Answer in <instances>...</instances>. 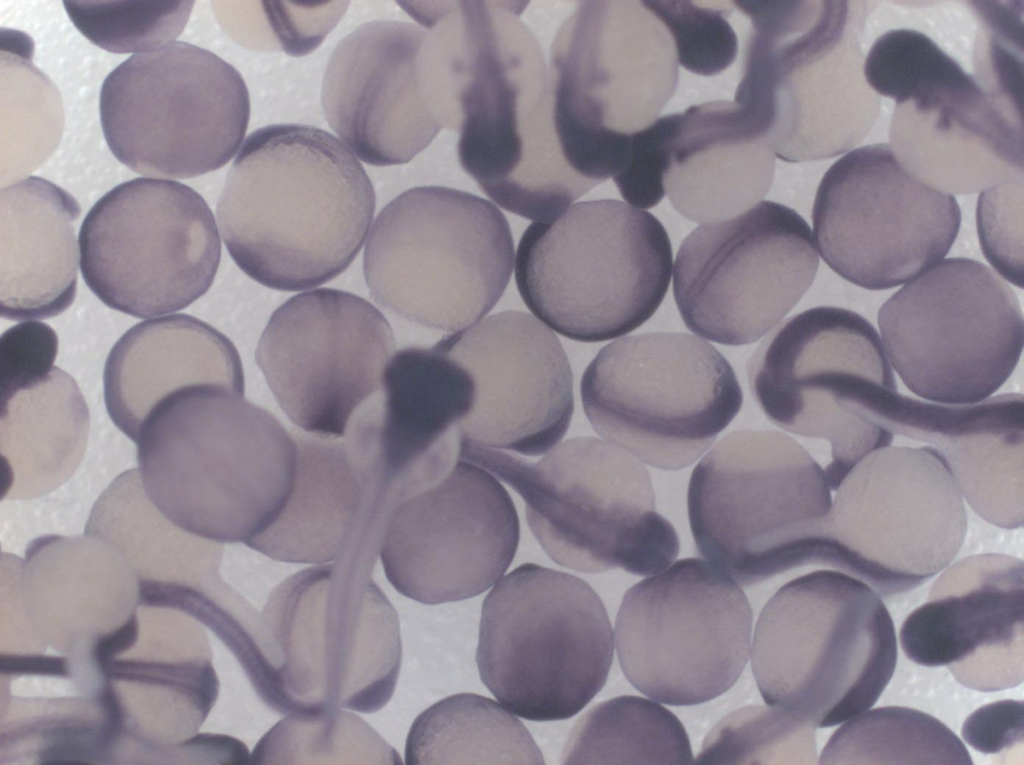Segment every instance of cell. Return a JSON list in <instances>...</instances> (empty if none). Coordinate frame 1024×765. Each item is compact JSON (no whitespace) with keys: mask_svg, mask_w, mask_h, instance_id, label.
<instances>
[{"mask_svg":"<svg viewBox=\"0 0 1024 765\" xmlns=\"http://www.w3.org/2000/svg\"><path fill=\"white\" fill-rule=\"evenodd\" d=\"M85 283L137 318L185 309L212 285L221 258L214 215L193 188L138 177L103 195L79 233Z\"/></svg>","mask_w":1024,"mask_h":765,"instance_id":"20","label":"cell"},{"mask_svg":"<svg viewBox=\"0 0 1024 765\" xmlns=\"http://www.w3.org/2000/svg\"><path fill=\"white\" fill-rule=\"evenodd\" d=\"M564 764H691L683 724L670 710L639 696H619L589 710L573 727Z\"/></svg>","mask_w":1024,"mask_h":765,"instance_id":"36","label":"cell"},{"mask_svg":"<svg viewBox=\"0 0 1024 765\" xmlns=\"http://www.w3.org/2000/svg\"><path fill=\"white\" fill-rule=\"evenodd\" d=\"M251 764H402L368 723L340 708L288 715L256 744Z\"/></svg>","mask_w":1024,"mask_h":765,"instance_id":"38","label":"cell"},{"mask_svg":"<svg viewBox=\"0 0 1024 765\" xmlns=\"http://www.w3.org/2000/svg\"><path fill=\"white\" fill-rule=\"evenodd\" d=\"M208 384L244 393L242 363L224 334L188 314L131 327L112 347L103 372L107 412L134 442L159 403L186 387Z\"/></svg>","mask_w":1024,"mask_h":765,"instance_id":"30","label":"cell"},{"mask_svg":"<svg viewBox=\"0 0 1024 765\" xmlns=\"http://www.w3.org/2000/svg\"><path fill=\"white\" fill-rule=\"evenodd\" d=\"M293 487L276 521L246 545L279 561H336L354 536L366 502L363 467L344 437L295 430Z\"/></svg>","mask_w":1024,"mask_h":765,"instance_id":"32","label":"cell"},{"mask_svg":"<svg viewBox=\"0 0 1024 765\" xmlns=\"http://www.w3.org/2000/svg\"><path fill=\"white\" fill-rule=\"evenodd\" d=\"M813 238L839 276L869 290L897 287L939 262L960 228L955 197L909 174L888 144L862 146L824 174Z\"/></svg>","mask_w":1024,"mask_h":765,"instance_id":"22","label":"cell"},{"mask_svg":"<svg viewBox=\"0 0 1024 765\" xmlns=\"http://www.w3.org/2000/svg\"><path fill=\"white\" fill-rule=\"evenodd\" d=\"M670 33L678 63L702 76H713L736 59L738 40L727 18L733 1L644 0Z\"/></svg>","mask_w":1024,"mask_h":765,"instance_id":"41","label":"cell"},{"mask_svg":"<svg viewBox=\"0 0 1024 765\" xmlns=\"http://www.w3.org/2000/svg\"><path fill=\"white\" fill-rule=\"evenodd\" d=\"M436 344L473 384L462 440L538 456L564 437L574 409L573 374L558 337L539 319L502 311Z\"/></svg>","mask_w":1024,"mask_h":765,"instance_id":"25","label":"cell"},{"mask_svg":"<svg viewBox=\"0 0 1024 765\" xmlns=\"http://www.w3.org/2000/svg\"><path fill=\"white\" fill-rule=\"evenodd\" d=\"M193 1H64L70 20L90 42L112 53L147 52L184 30Z\"/></svg>","mask_w":1024,"mask_h":765,"instance_id":"40","label":"cell"},{"mask_svg":"<svg viewBox=\"0 0 1024 765\" xmlns=\"http://www.w3.org/2000/svg\"><path fill=\"white\" fill-rule=\"evenodd\" d=\"M370 572L336 560L291 575L270 594L261 614L281 714L372 713L390 700L401 665L399 622Z\"/></svg>","mask_w":1024,"mask_h":765,"instance_id":"8","label":"cell"},{"mask_svg":"<svg viewBox=\"0 0 1024 765\" xmlns=\"http://www.w3.org/2000/svg\"><path fill=\"white\" fill-rule=\"evenodd\" d=\"M753 613L735 580L686 558L624 595L615 622L618 660L642 694L674 706L729 690L749 657Z\"/></svg>","mask_w":1024,"mask_h":765,"instance_id":"19","label":"cell"},{"mask_svg":"<svg viewBox=\"0 0 1024 765\" xmlns=\"http://www.w3.org/2000/svg\"><path fill=\"white\" fill-rule=\"evenodd\" d=\"M1023 624V561L977 554L946 567L904 620L900 644L916 664L946 666L965 687L1000 691L1023 682Z\"/></svg>","mask_w":1024,"mask_h":765,"instance_id":"26","label":"cell"},{"mask_svg":"<svg viewBox=\"0 0 1024 765\" xmlns=\"http://www.w3.org/2000/svg\"><path fill=\"white\" fill-rule=\"evenodd\" d=\"M150 501L138 469L117 476L93 505L85 533L125 553L142 572L152 567L190 568L217 574L222 546L186 533Z\"/></svg>","mask_w":1024,"mask_h":765,"instance_id":"35","label":"cell"},{"mask_svg":"<svg viewBox=\"0 0 1024 765\" xmlns=\"http://www.w3.org/2000/svg\"><path fill=\"white\" fill-rule=\"evenodd\" d=\"M89 423L77 383L57 366L1 393L2 498L43 496L68 480L83 458Z\"/></svg>","mask_w":1024,"mask_h":765,"instance_id":"33","label":"cell"},{"mask_svg":"<svg viewBox=\"0 0 1024 765\" xmlns=\"http://www.w3.org/2000/svg\"><path fill=\"white\" fill-rule=\"evenodd\" d=\"M395 339L364 298L336 289L291 297L271 315L255 353L269 388L302 431L343 437L380 389Z\"/></svg>","mask_w":1024,"mask_h":765,"instance_id":"23","label":"cell"},{"mask_svg":"<svg viewBox=\"0 0 1024 765\" xmlns=\"http://www.w3.org/2000/svg\"><path fill=\"white\" fill-rule=\"evenodd\" d=\"M831 503L819 463L769 430L720 439L694 468L687 496L698 554L743 586L812 565Z\"/></svg>","mask_w":1024,"mask_h":765,"instance_id":"10","label":"cell"},{"mask_svg":"<svg viewBox=\"0 0 1024 765\" xmlns=\"http://www.w3.org/2000/svg\"><path fill=\"white\" fill-rule=\"evenodd\" d=\"M678 120L679 113L658 117L647 127L630 134L624 166L612 179L627 204L648 209L664 197V176Z\"/></svg>","mask_w":1024,"mask_h":765,"instance_id":"43","label":"cell"},{"mask_svg":"<svg viewBox=\"0 0 1024 765\" xmlns=\"http://www.w3.org/2000/svg\"><path fill=\"white\" fill-rule=\"evenodd\" d=\"M819 764L971 765L959 737L937 718L902 706L866 710L838 728Z\"/></svg>","mask_w":1024,"mask_h":765,"instance_id":"37","label":"cell"},{"mask_svg":"<svg viewBox=\"0 0 1024 765\" xmlns=\"http://www.w3.org/2000/svg\"><path fill=\"white\" fill-rule=\"evenodd\" d=\"M964 740L985 754L1000 753L1023 742V701L1002 700L973 712L962 728Z\"/></svg>","mask_w":1024,"mask_h":765,"instance_id":"45","label":"cell"},{"mask_svg":"<svg viewBox=\"0 0 1024 765\" xmlns=\"http://www.w3.org/2000/svg\"><path fill=\"white\" fill-rule=\"evenodd\" d=\"M8 671L22 673H45L65 676L66 663L61 658L20 657L8 658Z\"/></svg>","mask_w":1024,"mask_h":765,"instance_id":"47","label":"cell"},{"mask_svg":"<svg viewBox=\"0 0 1024 765\" xmlns=\"http://www.w3.org/2000/svg\"><path fill=\"white\" fill-rule=\"evenodd\" d=\"M818 266L808 223L790 207L762 201L684 239L674 264V298L695 334L723 345L751 344L798 303Z\"/></svg>","mask_w":1024,"mask_h":765,"instance_id":"21","label":"cell"},{"mask_svg":"<svg viewBox=\"0 0 1024 765\" xmlns=\"http://www.w3.org/2000/svg\"><path fill=\"white\" fill-rule=\"evenodd\" d=\"M862 1H734L752 21L734 101L786 162L829 159L861 143L880 113L864 77Z\"/></svg>","mask_w":1024,"mask_h":765,"instance_id":"4","label":"cell"},{"mask_svg":"<svg viewBox=\"0 0 1024 765\" xmlns=\"http://www.w3.org/2000/svg\"><path fill=\"white\" fill-rule=\"evenodd\" d=\"M80 205L37 177L1 190L0 312L11 321L55 317L73 303Z\"/></svg>","mask_w":1024,"mask_h":765,"instance_id":"31","label":"cell"},{"mask_svg":"<svg viewBox=\"0 0 1024 765\" xmlns=\"http://www.w3.org/2000/svg\"><path fill=\"white\" fill-rule=\"evenodd\" d=\"M1022 191L1023 178L999 183L982 191L977 209L979 240L986 259L1019 288H1023Z\"/></svg>","mask_w":1024,"mask_h":765,"instance_id":"42","label":"cell"},{"mask_svg":"<svg viewBox=\"0 0 1024 765\" xmlns=\"http://www.w3.org/2000/svg\"><path fill=\"white\" fill-rule=\"evenodd\" d=\"M221 385L171 394L137 441L143 488L171 522L218 543L267 530L290 496L297 465L292 433L267 410Z\"/></svg>","mask_w":1024,"mask_h":765,"instance_id":"2","label":"cell"},{"mask_svg":"<svg viewBox=\"0 0 1024 765\" xmlns=\"http://www.w3.org/2000/svg\"><path fill=\"white\" fill-rule=\"evenodd\" d=\"M473 395L467 370L437 344L393 353L379 391L359 409L389 490L429 481L461 458Z\"/></svg>","mask_w":1024,"mask_h":765,"instance_id":"28","label":"cell"},{"mask_svg":"<svg viewBox=\"0 0 1024 765\" xmlns=\"http://www.w3.org/2000/svg\"><path fill=\"white\" fill-rule=\"evenodd\" d=\"M896 661L894 624L879 595L833 569L783 585L762 609L751 646L767 705L815 729L870 709Z\"/></svg>","mask_w":1024,"mask_h":765,"instance_id":"5","label":"cell"},{"mask_svg":"<svg viewBox=\"0 0 1024 765\" xmlns=\"http://www.w3.org/2000/svg\"><path fill=\"white\" fill-rule=\"evenodd\" d=\"M99 112L120 163L152 178L189 179L223 167L239 151L250 98L231 64L173 41L114 68L102 84Z\"/></svg>","mask_w":1024,"mask_h":765,"instance_id":"14","label":"cell"},{"mask_svg":"<svg viewBox=\"0 0 1024 765\" xmlns=\"http://www.w3.org/2000/svg\"><path fill=\"white\" fill-rule=\"evenodd\" d=\"M672 260L668 234L651 213L613 199L581 201L527 227L515 280L547 327L600 342L632 332L655 313Z\"/></svg>","mask_w":1024,"mask_h":765,"instance_id":"7","label":"cell"},{"mask_svg":"<svg viewBox=\"0 0 1024 765\" xmlns=\"http://www.w3.org/2000/svg\"><path fill=\"white\" fill-rule=\"evenodd\" d=\"M751 393L780 428L824 440L831 490L868 453L894 435L848 409L872 385L897 387L880 336L851 310L820 306L780 324L747 365Z\"/></svg>","mask_w":1024,"mask_h":765,"instance_id":"18","label":"cell"},{"mask_svg":"<svg viewBox=\"0 0 1024 765\" xmlns=\"http://www.w3.org/2000/svg\"><path fill=\"white\" fill-rule=\"evenodd\" d=\"M613 650L605 606L579 577L525 563L484 599L479 675L505 708L524 719L576 715L604 686Z\"/></svg>","mask_w":1024,"mask_h":765,"instance_id":"11","label":"cell"},{"mask_svg":"<svg viewBox=\"0 0 1024 765\" xmlns=\"http://www.w3.org/2000/svg\"><path fill=\"white\" fill-rule=\"evenodd\" d=\"M137 636V622L132 616L120 629L98 641L95 656L99 665L105 668L111 656L131 646Z\"/></svg>","mask_w":1024,"mask_h":765,"instance_id":"46","label":"cell"},{"mask_svg":"<svg viewBox=\"0 0 1024 765\" xmlns=\"http://www.w3.org/2000/svg\"><path fill=\"white\" fill-rule=\"evenodd\" d=\"M57 351V335L43 322L29 320L7 329L0 339L1 393L48 374Z\"/></svg>","mask_w":1024,"mask_h":765,"instance_id":"44","label":"cell"},{"mask_svg":"<svg viewBox=\"0 0 1024 765\" xmlns=\"http://www.w3.org/2000/svg\"><path fill=\"white\" fill-rule=\"evenodd\" d=\"M548 69L556 136L575 171L605 160L619 134L654 122L678 83L673 39L639 0L581 1Z\"/></svg>","mask_w":1024,"mask_h":765,"instance_id":"16","label":"cell"},{"mask_svg":"<svg viewBox=\"0 0 1024 765\" xmlns=\"http://www.w3.org/2000/svg\"><path fill=\"white\" fill-rule=\"evenodd\" d=\"M775 152L755 118L735 101L679 113L664 176L674 209L697 223L738 216L770 190Z\"/></svg>","mask_w":1024,"mask_h":765,"instance_id":"29","label":"cell"},{"mask_svg":"<svg viewBox=\"0 0 1024 765\" xmlns=\"http://www.w3.org/2000/svg\"><path fill=\"white\" fill-rule=\"evenodd\" d=\"M598 435L653 467L697 461L740 411L743 393L727 359L681 332H650L604 346L581 380Z\"/></svg>","mask_w":1024,"mask_h":765,"instance_id":"13","label":"cell"},{"mask_svg":"<svg viewBox=\"0 0 1024 765\" xmlns=\"http://www.w3.org/2000/svg\"><path fill=\"white\" fill-rule=\"evenodd\" d=\"M514 264L509 223L492 202L441 186L409 189L377 215L363 257L373 299L419 325L456 332L484 317Z\"/></svg>","mask_w":1024,"mask_h":765,"instance_id":"9","label":"cell"},{"mask_svg":"<svg viewBox=\"0 0 1024 765\" xmlns=\"http://www.w3.org/2000/svg\"><path fill=\"white\" fill-rule=\"evenodd\" d=\"M359 160L317 127L276 124L243 142L216 206L238 267L281 291L318 287L359 253L375 211Z\"/></svg>","mask_w":1024,"mask_h":765,"instance_id":"1","label":"cell"},{"mask_svg":"<svg viewBox=\"0 0 1024 765\" xmlns=\"http://www.w3.org/2000/svg\"><path fill=\"white\" fill-rule=\"evenodd\" d=\"M1023 395L1004 393L965 405L877 392L863 417L936 451L962 497L984 520L1014 529L1024 521Z\"/></svg>","mask_w":1024,"mask_h":765,"instance_id":"27","label":"cell"},{"mask_svg":"<svg viewBox=\"0 0 1024 765\" xmlns=\"http://www.w3.org/2000/svg\"><path fill=\"white\" fill-rule=\"evenodd\" d=\"M891 367L918 397L965 405L991 397L1020 359L1024 324L1014 290L989 266L940 260L878 311Z\"/></svg>","mask_w":1024,"mask_h":765,"instance_id":"15","label":"cell"},{"mask_svg":"<svg viewBox=\"0 0 1024 765\" xmlns=\"http://www.w3.org/2000/svg\"><path fill=\"white\" fill-rule=\"evenodd\" d=\"M835 491L812 565L855 577L879 596L917 588L944 570L964 541L962 494L926 445L868 453Z\"/></svg>","mask_w":1024,"mask_h":765,"instance_id":"12","label":"cell"},{"mask_svg":"<svg viewBox=\"0 0 1024 765\" xmlns=\"http://www.w3.org/2000/svg\"><path fill=\"white\" fill-rule=\"evenodd\" d=\"M815 728L773 706L723 718L704 740L697 764H814Z\"/></svg>","mask_w":1024,"mask_h":765,"instance_id":"39","label":"cell"},{"mask_svg":"<svg viewBox=\"0 0 1024 765\" xmlns=\"http://www.w3.org/2000/svg\"><path fill=\"white\" fill-rule=\"evenodd\" d=\"M461 458L523 498L533 535L558 565L648 576L668 568L679 554L677 532L656 511L647 468L609 441L572 438L531 462L464 440Z\"/></svg>","mask_w":1024,"mask_h":765,"instance_id":"6","label":"cell"},{"mask_svg":"<svg viewBox=\"0 0 1024 765\" xmlns=\"http://www.w3.org/2000/svg\"><path fill=\"white\" fill-rule=\"evenodd\" d=\"M460 89L451 44L440 29L374 20L331 52L321 104L346 148L384 167L409 162L443 128L459 131Z\"/></svg>","mask_w":1024,"mask_h":765,"instance_id":"17","label":"cell"},{"mask_svg":"<svg viewBox=\"0 0 1024 765\" xmlns=\"http://www.w3.org/2000/svg\"><path fill=\"white\" fill-rule=\"evenodd\" d=\"M512 1H456L463 85L458 157L498 206L553 219L593 188L566 163L556 136L549 69Z\"/></svg>","mask_w":1024,"mask_h":765,"instance_id":"3","label":"cell"},{"mask_svg":"<svg viewBox=\"0 0 1024 765\" xmlns=\"http://www.w3.org/2000/svg\"><path fill=\"white\" fill-rule=\"evenodd\" d=\"M519 536L507 490L491 472L460 458L392 508L379 555L399 593L441 604L494 585L513 561Z\"/></svg>","mask_w":1024,"mask_h":765,"instance_id":"24","label":"cell"},{"mask_svg":"<svg viewBox=\"0 0 1024 765\" xmlns=\"http://www.w3.org/2000/svg\"><path fill=\"white\" fill-rule=\"evenodd\" d=\"M405 763L544 764L525 726L496 701L473 693L446 697L411 725Z\"/></svg>","mask_w":1024,"mask_h":765,"instance_id":"34","label":"cell"}]
</instances>
